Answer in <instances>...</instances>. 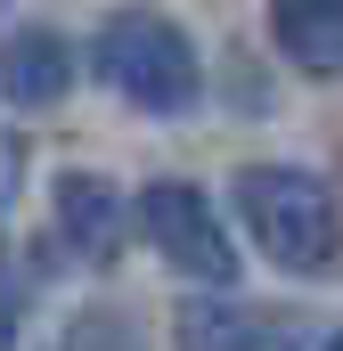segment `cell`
<instances>
[{"label":"cell","mask_w":343,"mask_h":351,"mask_svg":"<svg viewBox=\"0 0 343 351\" xmlns=\"http://www.w3.org/2000/svg\"><path fill=\"white\" fill-rule=\"evenodd\" d=\"M229 204H237L254 254L278 262L286 278H319L343 254V204H335V188L319 172H303V164H246Z\"/></svg>","instance_id":"1"},{"label":"cell","mask_w":343,"mask_h":351,"mask_svg":"<svg viewBox=\"0 0 343 351\" xmlns=\"http://www.w3.org/2000/svg\"><path fill=\"white\" fill-rule=\"evenodd\" d=\"M98 74L115 98H131L139 114H188L196 90H204V66H196V41L188 25L164 16V8H115L98 25Z\"/></svg>","instance_id":"2"},{"label":"cell","mask_w":343,"mask_h":351,"mask_svg":"<svg viewBox=\"0 0 343 351\" xmlns=\"http://www.w3.org/2000/svg\"><path fill=\"white\" fill-rule=\"evenodd\" d=\"M139 237L188 286H237V237L196 180H147L139 188Z\"/></svg>","instance_id":"3"},{"label":"cell","mask_w":343,"mask_h":351,"mask_svg":"<svg viewBox=\"0 0 343 351\" xmlns=\"http://www.w3.org/2000/svg\"><path fill=\"white\" fill-rule=\"evenodd\" d=\"M49 213H58V237H66L82 262L106 269L115 254H123L139 204H123V188H115L106 172H58V180H49Z\"/></svg>","instance_id":"4"},{"label":"cell","mask_w":343,"mask_h":351,"mask_svg":"<svg viewBox=\"0 0 343 351\" xmlns=\"http://www.w3.org/2000/svg\"><path fill=\"white\" fill-rule=\"evenodd\" d=\"M0 98L25 114H49L74 98V41L58 25H16L0 41Z\"/></svg>","instance_id":"5"},{"label":"cell","mask_w":343,"mask_h":351,"mask_svg":"<svg viewBox=\"0 0 343 351\" xmlns=\"http://www.w3.org/2000/svg\"><path fill=\"white\" fill-rule=\"evenodd\" d=\"M270 41L294 74H343V0H270Z\"/></svg>","instance_id":"6"},{"label":"cell","mask_w":343,"mask_h":351,"mask_svg":"<svg viewBox=\"0 0 343 351\" xmlns=\"http://www.w3.org/2000/svg\"><path fill=\"white\" fill-rule=\"evenodd\" d=\"M172 351H270V319L246 302H221V294H196L172 311Z\"/></svg>","instance_id":"7"},{"label":"cell","mask_w":343,"mask_h":351,"mask_svg":"<svg viewBox=\"0 0 343 351\" xmlns=\"http://www.w3.org/2000/svg\"><path fill=\"white\" fill-rule=\"evenodd\" d=\"M286 351H343V327H303Z\"/></svg>","instance_id":"8"},{"label":"cell","mask_w":343,"mask_h":351,"mask_svg":"<svg viewBox=\"0 0 343 351\" xmlns=\"http://www.w3.org/2000/svg\"><path fill=\"white\" fill-rule=\"evenodd\" d=\"M0 351H16V311L0 302Z\"/></svg>","instance_id":"9"}]
</instances>
